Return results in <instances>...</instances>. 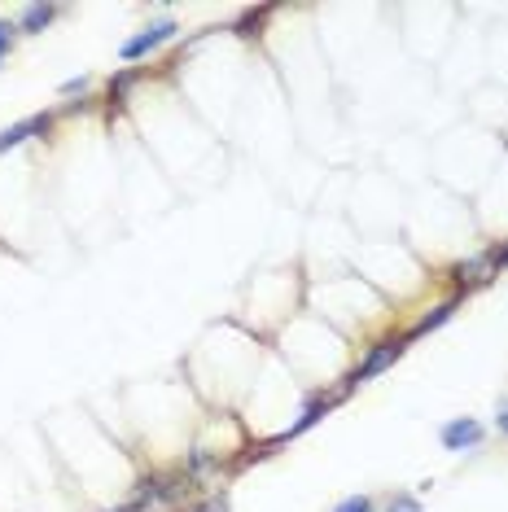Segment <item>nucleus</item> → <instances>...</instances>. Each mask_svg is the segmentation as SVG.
I'll return each instance as SVG.
<instances>
[{
  "label": "nucleus",
  "mask_w": 508,
  "mask_h": 512,
  "mask_svg": "<svg viewBox=\"0 0 508 512\" xmlns=\"http://www.w3.org/2000/svg\"><path fill=\"white\" fill-rule=\"evenodd\" d=\"M403 351H408V333H395V337H381V342L373 346V351H368V355H364V364H355V368H351V377H346V381H342V386H346V390H355V386H364V381H373V377H377V372H386V368H390V364H395V359H399Z\"/></svg>",
  "instance_id": "f257e3e1"
},
{
  "label": "nucleus",
  "mask_w": 508,
  "mask_h": 512,
  "mask_svg": "<svg viewBox=\"0 0 508 512\" xmlns=\"http://www.w3.org/2000/svg\"><path fill=\"white\" fill-rule=\"evenodd\" d=\"M176 31H180V27H176L171 18L149 22L141 36H132V40H123V44H119V57H123V62H141V57H149L154 49H163L167 40H176Z\"/></svg>",
  "instance_id": "f03ea898"
},
{
  "label": "nucleus",
  "mask_w": 508,
  "mask_h": 512,
  "mask_svg": "<svg viewBox=\"0 0 508 512\" xmlns=\"http://www.w3.org/2000/svg\"><path fill=\"white\" fill-rule=\"evenodd\" d=\"M346 394H351L346 386H342V390H333V394H325V390H320V394H311V399H307V407H303V416H298V421H294L290 429H285L281 438H298V434H307V429L316 425L320 416H329V412H333V403H342Z\"/></svg>",
  "instance_id": "7ed1b4c3"
},
{
  "label": "nucleus",
  "mask_w": 508,
  "mask_h": 512,
  "mask_svg": "<svg viewBox=\"0 0 508 512\" xmlns=\"http://www.w3.org/2000/svg\"><path fill=\"white\" fill-rule=\"evenodd\" d=\"M53 132V114L44 110V114H31V119H22L14 127H5L0 132V154H9V149H18V145H27L31 136H49Z\"/></svg>",
  "instance_id": "20e7f679"
},
{
  "label": "nucleus",
  "mask_w": 508,
  "mask_h": 512,
  "mask_svg": "<svg viewBox=\"0 0 508 512\" xmlns=\"http://www.w3.org/2000/svg\"><path fill=\"white\" fill-rule=\"evenodd\" d=\"M482 434H487V429L473 421V416H456V421H447L438 429V438H443L447 451H473L482 442Z\"/></svg>",
  "instance_id": "39448f33"
},
{
  "label": "nucleus",
  "mask_w": 508,
  "mask_h": 512,
  "mask_svg": "<svg viewBox=\"0 0 508 512\" xmlns=\"http://www.w3.org/2000/svg\"><path fill=\"white\" fill-rule=\"evenodd\" d=\"M452 276H456V285L465 289H478V285H487L491 276H495V254L487 250V254H478V259H465V263H456L452 267Z\"/></svg>",
  "instance_id": "423d86ee"
},
{
  "label": "nucleus",
  "mask_w": 508,
  "mask_h": 512,
  "mask_svg": "<svg viewBox=\"0 0 508 512\" xmlns=\"http://www.w3.org/2000/svg\"><path fill=\"white\" fill-rule=\"evenodd\" d=\"M456 307H460V294H452V298H447V302H438V307L430 311V316H421V320H417V329H412V333H408V342H412V337H425V333H434V329H438V324H447V320H452V316H456Z\"/></svg>",
  "instance_id": "0eeeda50"
},
{
  "label": "nucleus",
  "mask_w": 508,
  "mask_h": 512,
  "mask_svg": "<svg viewBox=\"0 0 508 512\" xmlns=\"http://www.w3.org/2000/svg\"><path fill=\"white\" fill-rule=\"evenodd\" d=\"M53 18H57V5H27L22 9V18H18V31L22 36H40Z\"/></svg>",
  "instance_id": "6e6552de"
},
{
  "label": "nucleus",
  "mask_w": 508,
  "mask_h": 512,
  "mask_svg": "<svg viewBox=\"0 0 508 512\" xmlns=\"http://www.w3.org/2000/svg\"><path fill=\"white\" fill-rule=\"evenodd\" d=\"M132 84H136V71H123V75L110 79V101H114V106H123V101H127V88H132Z\"/></svg>",
  "instance_id": "1a4fd4ad"
},
{
  "label": "nucleus",
  "mask_w": 508,
  "mask_h": 512,
  "mask_svg": "<svg viewBox=\"0 0 508 512\" xmlns=\"http://www.w3.org/2000/svg\"><path fill=\"white\" fill-rule=\"evenodd\" d=\"M22 36L18 31V22H9V18H0V62H5L9 53H14V40Z\"/></svg>",
  "instance_id": "9d476101"
},
{
  "label": "nucleus",
  "mask_w": 508,
  "mask_h": 512,
  "mask_svg": "<svg viewBox=\"0 0 508 512\" xmlns=\"http://www.w3.org/2000/svg\"><path fill=\"white\" fill-rule=\"evenodd\" d=\"M333 512H377L373 495H346L342 504H333Z\"/></svg>",
  "instance_id": "9b49d317"
},
{
  "label": "nucleus",
  "mask_w": 508,
  "mask_h": 512,
  "mask_svg": "<svg viewBox=\"0 0 508 512\" xmlns=\"http://www.w3.org/2000/svg\"><path fill=\"white\" fill-rule=\"evenodd\" d=\"M386 512H421V499H417V495H408V491H399V495H390Z\"/></svg>",
  "instance_id": "f8f14e48"
},
{
  "label": "nucleus",
  "mask_w": 508,
  "mask_h": 512,
  "mask_svg": "<svg viewBox=\"0 0 508 512\" xmlns=\"http://www.w3.org/2000/svg\"><path fill=\"white\" fill-rule=\"evenodd\" d=\"M189 512H228V499H224V495H211L206 504H193Z\"/></svg>",
  "instance_id": "ddd939ff"
},
{
  "label": "nucleus",
  "mask_w": 508,
  "mask_h": 512,
  "mask_svg": "<svg viewBox=\"0 0 508 512\" xmlns=\"http://www.w3.org/2000/svg\"><path fill=\"white\" fill-rule=\"evenodd\" d=\"M495 429H500V434L508 438V394L500 399V407H495Z\"/></svg>",
  "instance_id": "4468645a"
},
{
  "label": "nucleus",
  "mask_w": 508,
  "mask_h": 512,
  "mask_svg": "<svg viewBox=\"0 0 508 512\" xmlns=\"http://www.w3.org/2000/svg\"><path fill=\"white\" fill-rule=\"evenodd\" d=\"M75 92H88V75H79V79H66V84H62V97H75Z\"/></svg>",
  "instance_id": "2eb2a0df"
},
{
  "label": "nucleus",
  "mask_w": 508,
  "mask_h": 512,
  "mask_svg": "<svg viewBox=\"0 0 508 512\" xmlns=\"http://www.w3.org/2000/svg\"><path fill=\"white\" fill-rule=\"evenodd\" d=\"M495 254V267H508V246L504 250H491Z\"/></svg>",
  "instance_id": "dca6fc26"
},
{
  "label": "nucleus",
  "mask_w": 508,
  "mask_h": 512,
  "mask_svg": "<svg viewBox=\"0 0 508 512\" xmlns=\"http://www.w3.org/2000/svg\"><path fill=\"white\" fill-rule=\"evenodd\" d=\"M110 512H145L141 504H132V499H127V504H119V508H110Z\"/></svg>",
  "instance_id": "f3484780"
}]
</instances>
